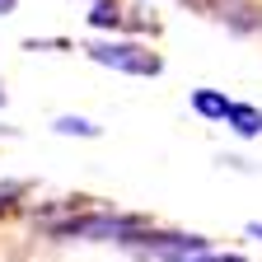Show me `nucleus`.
Returning a JSON list of instances; mask_svg holds the SVG:
<instances>
[{"mask_svg": "<svg viewBox=\"0 0 262 262\" xmlns=\"http://www.w3.org/2000/svg\"><path fill=\"white\" fill-rule=\"evenodd\" d=\"M169 262H244V257H234V253H211V248H202V253H183V257H169Z\"/></svg>", "mask_w": 262, "mask_h": 262, "instance_id": "obj_6", "label": "nucleus"}, {"mask_svg": "<svg viewBox=\"0 0 262 262\" xmlns=\"http://www.w3.org/2000/svg\"><path fill=\"white\" fill-rule=\"evenodd\" d=\"M56 131H61V136H84V141L98 136V126L84 122V117H56Z\"/></svg>", "mask_w": 262, "mask_h": 262, "instance_id": "obj_5", "label": "nucleus"}, {"mask_svg": "<svg viewBox=\"0 0 262 262\" xmlns=\"http://www.w3.org/2000/svg\"><path fill=\"white\" fill-rule=\"evenodd\" d=\"M0 103H5V94H0Z\"/></svg>", "mask_w": 262, "mask_h": 262, "instance_id": "obj_9", "label": "nucleus"}, {"mask_svg": "<svg viewBox=\"0 0 262 262\" xmlns=\"http://www.w3.org/2000/svg\"><path fill=\"white\" fill-rule=\"evenodd\" d=\"M89 56L108 71H126V75H159V56L145 52L141 42H94Z\"/></svg>", "mask_w": 262, "mask_h": 262, "instance_id": "obj_2", "label": "nucleus"}, {"mask_svg": "<svg viewBox=\"0 0 262 262\" xmlns=\"http://www.w3.org/2000/svg\"><path fill=\"white\" fill-rule=\"evenodd\" d=\"M14 5H19V0H0V14H14Z\"/></svg>", "mask_w": 262, "mask_h": 262, "instance_id": "obj_7", "label": "nucleus"}, {"mask_svg": "<svg viewBox=\"0 0 262 262\" xmlns=\"http://www.w3.org/2000/svg\"><path fill=\"white\" fill-rule=\"evenodd\" d=\"M192 108L202 113V117H220V122H225L229 98H225V94H215V89H196V94H192Z\"/></svg>", "mask_w": 262, "mask_h": 262, "instance_id": "obj_4", "label": "nucleus"}, {"mask_svg": "<svg viewBox=\"0 0 262 262\" xmlns=\"http://www.w3.org/2000/svg\"><path fill=\"white\" fill-rule=\"evenodd\" d=\"M225 122L239 131V136H257L262 131V113L253 108V103H229V113H225Z\"/></svg>", "mask_w": 262, "mask_h": 262, "instance_id": "obj_3", "label": "nucleus"}, {"mask_svg": "<svg viewBox=\"0 0 262 262\" xmlns=\"http://www.w3.org/2000/svg\"><path fill=\"white\" fill-rule=\"evenodd\" d=\"M248 234H253V239H262V225H248Z\"/></svg>", "mask_w": 262, "mask_h": 262, "instance_id": "obj_8", "label": "nucleus"}, {"mask_svg": "<svg viewBox=\"0 0 262 262\" xmlns=\"http://www.w3.org/2000/svg\"><path fill=\"white\" fill-rule=\"evenodd\" d=\"M145 220L136 215H75L66 225H52L56 239H117V244H136Z\"/></svg>", "mask_w": 262, "mask_h": 262, "instance_id": "obj_1", "label": "nucleus"}]
</instances>
